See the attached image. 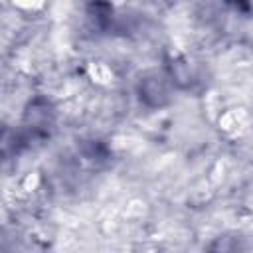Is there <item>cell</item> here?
I'll return each instance as SVG.
<instances>
[{
  "instance_id": "3957f363",
  "label": "cell",
  "mask_w": 253,
  "mask_h": 253,
  "mask_svg": "<svg viewBox=\"0 0 253 253\" xmlns=\"http://www.w3.org/2000/svg\"><path fill=\"white\" fill-rule=\"evenodd\" d=\"M26 146V136L20 130H14L10 126L0 128V160H8L16 156Z\"/></svg>"
},
{
  "instance_id": "6da1fadb",
  "label": "cell",
  "mask_w": 253,
  "mask_h": 253,
  "mask_svg": "<svg viewBox=\"0 0 253 253\" xmlns=\"http://www.w3.org/2000/svg\"><path fill=\"white\" fill-rule=\"evenodd\" d=\"M26 128L36 136H45L47 128L53 125V109L45 99H34L24 115Z\"/></svg>"
},
{
  "instance_id": "7a4b0ae2",
  "label": "cell",
  "mask_w": 253,
  "mask_h": 253,
  "mask_svg": "<svg viewBox=\"0 0 253 253\" xmlns=\"http://www.w3.org/2000/svg\"><path fill=\"white\" fill-rule=\"evenodd\" d=\"M140 99L150 105V107H162L168 103L170 95H168V87H166V81L158 75H152V77H146L140 81Z\"/></svg>"
},
{
  "instance_id": "277c9868",
  "label": "cell",
  "mask_w": 253,
  "mask_h": 253,
  "mask_svg": "<svg viewBox=\"0 0 253 253\" xmlns=\"http://www.w3.org/2000/svg\"><path fill=\"white\" fill-rule=\"evenodd\" d=\"M231 4H235V6H239V4H243V10H247V6H249V0H229Z\"/></svg>"
}]
</instances>
